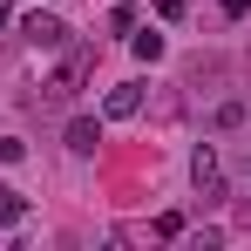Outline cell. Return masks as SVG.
I'll return each instance as SVG.
<instances>
[{
  "mask_svg": "<svg viewBox=\"0 0 251 251\" xmlns=\"http://www.w3.org/2000/svg\"><path fill=\"white\" fill-rule=\"evenodd\" d=\"M14 27H21L27 48H68V21H61V14H41V7H34V14H21Z\"/></svg>",
  "mask_w": 251,
  "mask_h": 251,
  "instance_id": "obj_1",
  "label": "cell"
},
{
  "mask_svg": "<svg viewBox=\"0 0 251 251\" xmlns=\"http://www.w3.org/2000/svg\"><path fill=\"white\" fill-rule=\"evenodd\" d=\"M88 68H95V48H68V61H61V75L48 82V95H54V102H68V95L82 88V75H88Z\"/></svg>",
  "mask_w": 251,
  "mask_h": 251,
  "instance_id": "obj_2",
  "label": "cell"
},
{
  "mask_svg": "<svg viewBox=\"0 0 251 251\" xmlns=\"http://www.w3.org/2000/svg\"><path fill=\"white\" fill-rule=\"evenodd\" d=\"M190 183L204 190V204L224 197V170H217V150H210V143H197V156H190Z\"/></svg>",
  "mask_w": 251,
  "mask_h": 251,
  "instance_id": "obj_3",
  "label": "cell"
},
{
  "mask_svg": "<svg viewBox=\"0 0 251 251\" xmlns=\"http://www.w3.org/2000/svg\"><path fill=\"white\" fill-rule=\"evenodd\" d=\"M136 109H143V82H116L102 95V116H109V123H129Z\"/></svg>",
  "mask_w": 251,
  "mask_h": 251,
  "instance_id": "obj_4",
  "label": "cell"
},
{
  "mask_svg": "<svg viewBox=\"0 0 251 251\" xmlns=\"http://www.w3.org/2000/svg\"><path fill=\"white\" fill-rule=\"evenodd\" d=\"M95 143H102V123H95V116H75V123H68V150H75V156H95Z\"/></svg>",
  "mask_w": 251,
  "mask_h": 251,
  "instance_id": "obj_5",
  "label": "cell"
},
{
  "mask_svg": "<svg viewBox=\"0 0 251 251\" xmlns=\"http://www.w3.org/2000/svg\"><path fill=\"white\" fill-rule=\"evenodd\" d=\"M21 217H27V197H21L14 183H0V231H14Z\"/></svg>",
  "mask_w": 251,
  "mask_h": 251,
  "instance_id": "obj_6",
  "label": "cell"
},
{
  "mask_svg": "<svg viewBox=\"0 0 251 251\" xmlns=\"http://www.w3.org/2000/svg\"><path fill=\"white\" fill-rule=\"evenodd\" d=\"M129 48H136V61H163V34H156V27H136V34H129Z\"/></svg>",
  "mask_w": 251,
  "mask_h": 251,
  "instance_id": "obj_7",
  "label": "cell"
},
{
  "mask_svg": "<svg viewBox=\"0 0 251 251\" xmlns=\"http://www.w3.org/2000/svg\"><path fill=\"white\" fill-rule=\"evenodd\" d=\"M109 27H116V34H136L143 21H136V7H116V14H109Z\"/></svg>",
  "mask_w": 251,
  "mask_h": 251,
  "instance_id": "obj_8",
  "label": "cell"
},
{
  "mask_svg": "<svg viewBox=\"0 0 251 251\" xmlns=\"http://www.w3.org/2000/svg\"><path fill=\"white\" fill-rule=\"evenodd\" d=\"M183 7L190 0H156V21H183Z\"/></svg>",
  "mask_w": 251,
  "mask_h": 251,
  "instance_id": "obj_9",
  "label": "cell"
},
{
  "mask_svg": "<svg viewBox=\"0 0 251 251\" xmlns=\"http://www.w3.org/2000/svg\"><path fill=\"white\" fill-rule=\"evenodd\" d=\"M217 7H224V21H245L251 14V0H217Z\"/></svg>",
  "mask_w": 251,
  "mask_h": 251,
  "instance_id": "obj_10",
  "label": "cell"
},
{
  "mask_svg": "<svg viewBox=\"0 0 251 251\" xmlns=\"http://www.w3.org/2000/svg\"><path fill=\"white\" fill-rule=\"evenodd\" d=\"M0 27H14V0H0Z\"/></svg>",
  "mask_w": 251,
  "mask_h": 251,
  "instance_id": "obj_11",
  "label": "cell"
}]
</instances>
